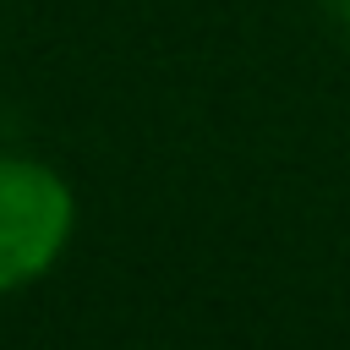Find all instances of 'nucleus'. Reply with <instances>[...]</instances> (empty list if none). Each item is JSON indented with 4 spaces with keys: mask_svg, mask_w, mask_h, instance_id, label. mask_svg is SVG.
<instances>
[{
    "mask_svg": "<svg viewBox=\"0 0 350 350\" xmlns=\"http://www.w3.org/2000/svg\"><path fill=\"white\" fill-rule=\"evenodd\" d=\"M77 235V191L38 153H0V295L33 290Z\"/></svg>",
    "mask_w": 350,
    "mask_h": 350,
    "instance_id": "1",
    "label": "nucleus"
},
{
    "mask_svg": "<svg viewBox=\"0 0 350 350\" xmlns=\"http://www.w3.org/2000/svg\"><path fill=\"white\" fill-rule=\"evenodd\" d=\"M345 33H350V0H345Z\"/></svg>",
    "mask_w": 350,
    "mask_h": 350,
    "instance_id": "2",
    "label": "nucleus"
}]
</instances>
